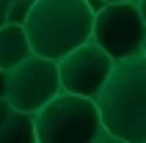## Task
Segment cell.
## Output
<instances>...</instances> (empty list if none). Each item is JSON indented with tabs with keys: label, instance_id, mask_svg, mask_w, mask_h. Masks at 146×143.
<instances>
[{
	"label": "cell",
	"instance_id": "obj_1",
	"mask_svg": "<svg viewBox=\"0 0 146 143\" xmlns=\"http://www.w3.org/2000/svg\"><path fill=\"white\" fill-rule=\"evenodd\" d=\"M94 102L102 127L119 143H146V55L113 61Z\"/></svg>",
	"mask_w": 146,
	"mask_h": 143
},
{
	"label": "cell",
	"instance_id": "obj_2",
	"mask_svg": "<svg viewBox=\"0 0 146 143\" xmlns=\"http://www.w3.org/2000/svg\"><path fill=\"white\" fill-rule=\"evenodd\" d=\"M94 8L88 0H36L25 17V36L36 55L58 61L91 39Z\"/></svg>",
	"mask_w": 146,
	"mask_h": 143
},
{
	"label": "cell",
	"instance_id": "obj_3",
	"mask_svg": "<svg viewBox=\"0 0 146 143\" xmlns=\"http://www.w3.org/2000/svg\"><path fill=\"white\" fill-rule=\"evenodd\" d=\"M36 143H99L116 140L99 119L97 102L91 96L58 91L50 102L33 113Z\"/></svg>",
	"mask_w": 146,
	"mask_h": 143
},
{
	"label": "cell",
	"instance_id": "obj_4",
	"mask_svg": "<svg viewBox=\"0 0 146 143\" xmlns=\"http://www.w3.org/2000/svg\"><path fill=\"white\" fill-rule=\"evenodd\" d=\"M146 22L141 17L135 0H113L102 3L94 11L91 22V41L99 44L113 61L138 55Z\"/></svg>",
	"mask_w": 146,
	"mask_h": 143
},
{
	"label": "cell",
	"instance_id": "obj_5",
	"mask_svg": "<svg viewBox=\"0 0 146 143\" xmlns=\"http://www.w3.org/2000/svg\"><path fill=\"white\" fill-rule=\"evenodd\" d=\"M58 91H61V83H58V66L52 58L31 52L25 61L6 72V99L17 110L36 113Z\"/></svg>",
	"mask_w": 146,
	"mask_h": 143
},
{
	"label": "cell",
	"instance_id": "obj_6",
	"mask_svg": "<svg viewBox=\"0 0 146 143\" xmlns=\"http://www.w3.org/2000/svg\"><path fill=\"white\" fill-rule=\"evenodd\" d=\"M55 66H58L61 91L97 99L99 88L105 85L108 74L113 69V58L108 55L99 44H94L88 39L83 44H77L74 50H69L66 55H61L55 61Z\"/></svg>",
	"mask_w": 146,
	"mask_h": 143
},
{
	"label": "cell",
	"instance_id": "obj_7",
	"mask_svg": "<svg viewBox=\"0 0 146 143\" xmlns=\"http://www.w3.org/2000/svg\"><path fill=\"white\" fill-rule=\"evenodd\" d=\"M31 41L25 36V28L17 22H3L0 25V69L8 72L19 61L31 55Z\"/></svg>",
	"mask_w": 146,
	"mask_h": 143
},
{
	"label": "cell",
	"instance_id": "obj_8",
	"mask_svg": "<svg viewBox=\"0 0 146 143\" xmlns=\"http://www.w3.org/2000/svg\"><path fill=\"white\" fill-rule=\"evenodd\" d=\"M0 143H36L33 113L11 107V113L0 124Z\"/></svg>",
	"mask_w": 146,
	"mask_h": 143
},
{
	"label": "cell",
	"instance_id": "obj_9",
	"mask_svg": "<svg viewBox=\"0 0 146 143\" xmlns=\"http://www.w3.org/2000/svg\"><path fill=\"white\" fill-rule=\"evenodd\" d=\"M8 113H11V102L6 99V94H0V124H3V119H6Z\"/></svg>",
	"mask_w": 146,
	"mask_h": 143
},
{
	"label": "cell",
	"instance_id": "obj_10",
	"mask_svg": "<svg viewBox=\"0 0 146 143\" xmlns=\"http://www.w3.org/2000/svg\"><path fill=\"white\" fill-rule=\"evenodd\" d=\"M11 3H14V0H0V25L6 22V17H8V8H11Z\"/></svg>",
	"mask_w": 146,
	"mask_h": 143
},
{
	"label": "cell",
	"instance_id": "obj_11",
	"mask_svg": "<svg viewBox=\"0 0 146 143\" xmlns=\"http://www.w3.org/2000/svg\"><path fill=\"white\" fill-rule=\"evenodd\" d=\"M135 6H138L141 17H143V22H146V0H135Z\"/></svg>",
	"mask_w": 146,
	"mask_h": 143
},
{
	"label": "cell",
	"instance_id": "obj_12",
	"mask_svg": "<svg viewBox=\"0 0 146 143\" xmlns=\"http://www.w3.org/2000/svg\"><path fill=\"white\" fill-rule=\"evenodd\" d=\"M0 94H6V72L0 69Z\"/></svg>",
	"mask_w": 146,
	"mask_h": 143
},
{
	"label": "cell",
	"instance_id": "obj_13",
	"mask_svg": "<svg viewBox=\"0 0 146 143\" xmlns=\"http://www.w3.org/2000/svg\"><path fill=\"white\" fill-rule=\"evenodd\" d=\"M88 3H91V8H94V11H97V8L102 6V3H113V0H88Z\"/></svg>",
	"mask_w": 146,
	"mask_h": 143
},
{
	"label": "cell",
	"instance_id": "obj_14",
	"mask_svg": "<svg viewBox=\"0 0 146 143\" xmlns=\"http://www.w3.org/2000/svg\"><path fill=\"white\" fill-rule=\"evenodd\" d=\"M141 55H146V30H143V39H141Z\"/></svg>",
	"mask_w": 146,
	"mask_h": 143
}]
</instances>
